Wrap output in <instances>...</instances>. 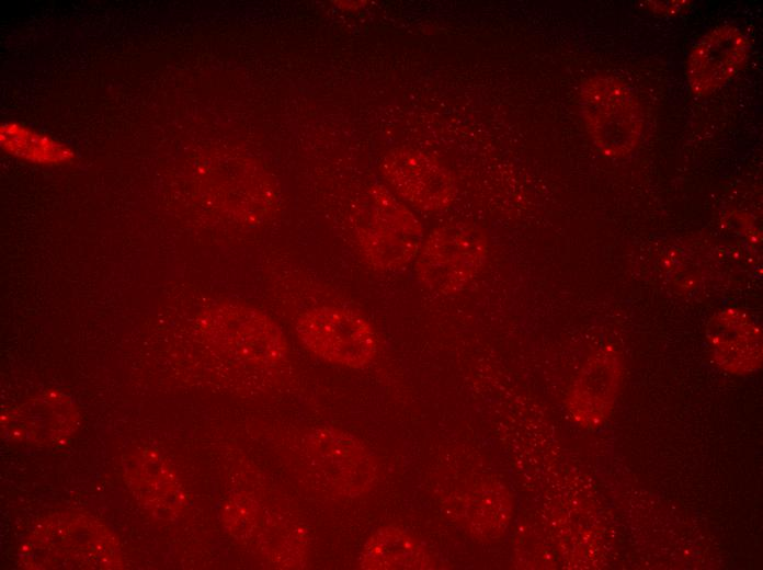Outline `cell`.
I'll return each mask as SVG.
<instances>
[{"label":"cell","instance_id":"1","mask_svg":"<svg viewBox=\"0 0 763 570\" xmlns=\"http://www.w3.org/2000/svg\"><path fill=\"white\" fill-rule=\"evenodd\" d=\"M31 569H117L118 543L99 521L82 514L47 518L30 534L20 552Z\"/></svg>","mask_w":763,"mask_h":570},{"label":"cell","instance_id":"2","mask_svg":"<svg viewBox=\"0 0 763 570\" xmlns=\"http://www.w3.org/2000/svg\"><path fill=\"white\" fill-rule=\"evenodd\" d=\"M355 233L366 262L377 271L401 270L423 243L418 218L386 187L372 186L357 205Z\"/></svg>","mask_w":763,"mask_h":570},{"label":"cell","instance_id":"3","mask_svg":"<svg viewBox=\"0 0 763 570\" xmlns=\"http://www.w3.org/2000/svg\"><path fill=\"white\" fill-rule=\"evenodd\" d=\"M488 240L477 226L456 221L435 228L415 260L419 282L430 292L449 295L464 289L482 270Z\"/></svg>","mask_w":763,"mask_h":570},{"label":"cell","instance_id":"4","mask_svg":"<svg viewBox=\"0 0 763 570\" xmlns=\"http://www.w3.org/2000/svg\"><path fill=\"white\" fill-rule=\"evenodd\" d=\"M205 339L234 358L273 366L287 355L288 345L276 323L262 311L235 305L208 309L198 319Z\"/></svg>","mask_w":763,"mask_h":570},{"label":"cell","instance_id":"5","mask_svg":"<svg viewBox=\"0 0 763 570\" xmlns=\"http://www.w3.org/2000/svg\"><path fill=\"white\" fill-rule=\"evenodd\" d=\"M296 332L312 354L344 367L365 366L377 354L373 327L362 315L346 307H312L298 318Z\"/></svg>","mask_w":763,"mask_h":570},{"label":"cell","instance_id":"6","mask_svg":"<svg viewBox=\"0 0 763 570\" xmlns=\"http://www.w3.org/2000/svg\"><path fill=\"white\" fill-rule=\"evenodd\" d=\"M300 452L312 476L333 495H362L377 478L373 455L358 440L343 431L332 428L314 430L305 435Z\"/></svg>","mask_w":763,"mask_h":570},{"label":"cell","instance_id":"7","mask_svg":"<svg viewBox=\"0 0 763 570\" xmlns=\"http://www.w3.org/2000/svg\"><path fill=\"white\" fill-rule=\"evenodd\" d=\"M580 103L587 129L600 151L623 157L637 146L642 116L637 99L623 82L608 77L589 79L582 86Z\"/></svg>","mask_w":763,"mask_h":570},{"label":"cell","instance_id":"8","mask_svg":"<svg viewBox=\"0 0 763 570\" xmlns=\"http://www.w3.org/2000/svg\"><path fill=\"white\" fill-rule=\"evenodd\" d=\"M382 172L401 197L421 210L440 212L454 200L456 189L451 172L420 150H392L384 159Z\"/></svg>","mask_w":763,"mask_h":570},{"label":"cell","instance_id":"9","mask_svg":"<svg viewBox=\"0 0 763 570\" xmlns=\"http://www.w3.org/2000/svg\"><path fill=\"white\" fill-rule=\"evenodd\" d=\"M77 428V409L70 398L59 392L31 398L1 417V431L7 440L32 446L64 444Z\"/></svg>","mask_w":763,"mask_h":570},{"label":"cell","instance_id":"10","mask_svg":"<svg viewBox=\"0 0 763 570\" xmlns=\"http://www.w3.org/2000/svg\"><path fill=\"white\" fill-rule=\"evenodd\" d=\"M749 52L748 39L733 26H719L707 33L688 56L692 90L706 95L722 87L742 68Z\"/></svg>","mask_w":763,"mask_h":570},{"label":"cell","instance_id":"11","mask_svg":"<svg viewBox=\"0 0 763 570\" xmlns=\"http://www.w3.org/2000/svg\"><path fill=\"white\" fill-rule=\"evenodd\" d=\"M620 380V365L613 351L596 353L574 380L568 407L584 426L602 422L612 408Z\"/></svg>","mask_w":763,"mask_h":570},{"label":"cell","instance_id":"12","mask_svg":"<svg viewBox=\"0 0 763 570\" xmlns=\"http://www.w3.org/2000/svg\"><path fill=\"white\" fill-rule=\"evenodd\" d=\"M708 341L718 365L729 372L747 373L761 364V330L740 310L727 309L714 316Z\"/></svg>","mask_w":763,"mask_h":570},{"label":"cell","instance_id":"13","mask_svg":"<svg viewBox=\"0 0 763 570\" xmlns=\"http://www.w3.org/2000/svg\"><path fill=\"white\" fill-rule=\"evenodd\" d=\"M135 497L152 515L169 518L181 512L185 495L171 466L152 448L140 453L126 469Z\"/></svg>","mask_w":763,"mask_h":570},{"label":"cell","instance_id":"14","mask_svg":"<svg viewBox=\"0 0 763 570\" xmlns=\"http://www.w3.org/2000/svg\"><path fill=\"white\" fill-rule=\"evenodd\" d=\"M360 566L369 570L431 569L434 561L422 544L406 531L385 526L365 543Z\"/></svg>","mask_w":763,"mask_h":570},{"label":"cell","instance_id":"15","mask_svg":"<svg viewBox=\"0 0 763 570\" xmlns=\"http://www.w3.org/2000/svg\"><path fill=\"white\" fill-rule=\"evenodd\" d=\"M1 147L20 159L39 164H61L73 157L65 144L19 123H4L0 128Z\"/></svg>","mask_w":763,"mask_h":570},{"label":"cell","instance_id":"16","mask_svg":"<svg viewBox=\"0 0 763 570\" xmlns=\"http://www.w3.org/2000/svg\"><path fill=\"white\" fill-rule=\"evenodd\" d=\"M463 512L472 533L492 536L505 527L511 502L502 486L482 483L467 494Z\"/></svg>","mask_w":763,"mask_h":570},{"label":"cell","instance_id":"17","mask_svg":"<svg viewBox=\"0 0 763 570\" xmlns=\"http://www.w3.org/2000/svg\"><path fill=\"white\" fill-rule=\"evenodd\" d=\"M257 502L246 495H238L225 505L224 522L237 537H246L257 525L259 514Z\"/></svg>","mask_w":763,"mask_h":570}]
</instances>
